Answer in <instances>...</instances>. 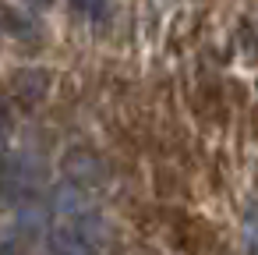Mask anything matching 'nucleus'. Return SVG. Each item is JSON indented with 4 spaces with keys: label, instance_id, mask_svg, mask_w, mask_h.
Wrapping results in <instances>:
<instances>
[{
    "label": "nucleus",
    "instance_id": "nucleus-1",
    "mask_svg": "<svg viewBox=\"0 0 258 255\" xmlns=\"http://www.w3.org/2000/svg\"><path fill=\"white\" fill-rule=\"evenodd\" d=\"M71 4H75L82 15H96V18L103 15V0H71Z\"/></svg>",
    "mask_w": 258,
    "mask_h": 255
}]
</instances>
